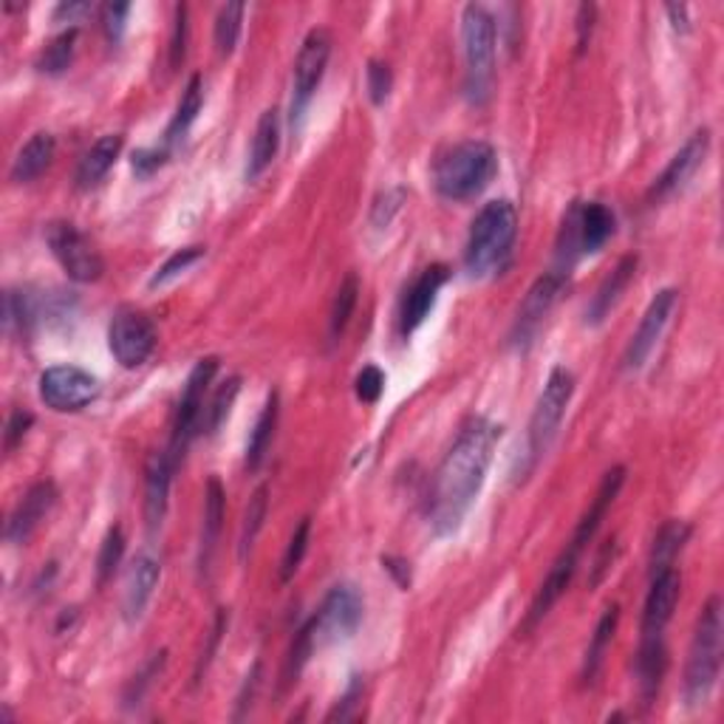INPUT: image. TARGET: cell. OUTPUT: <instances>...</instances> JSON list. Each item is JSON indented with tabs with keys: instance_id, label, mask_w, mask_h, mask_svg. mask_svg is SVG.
Here are the masks:
<instances>
[{
	"instance_id": "obj_1",
	"label": "cell",
	"mask_w": 724,
	"mask_h": 724,
	"mask_svg": "<svg viewBox=\"0 0 724 724\" xmlns=\"http://www.w3.org/2000/svg\"><path fill=\"white\" fill-rule=\"evenodd\" d=\"M499 439L501 424L484 417L470 419L459 430V437L439 464L433 487H430L428 518L439 535L455 533L462 526L464 515L484 487Z\"/></svg>"
},
{
	"instance_id": "obj_2",
	"label": "cell",
	"mask_w": 724,
	"mask_h": 724,
	"mask_svg": "<svg viewBox=\"0 0 724 724\" xmlns=\"http://www.w3.org/2000/svg\"><path fill=\"white\" fill-rule=\"evenodd\" d=\"M518 241V210L510 199L490 201L479 210L470 224L468 244H464V270L470 277L495 275L513 258Z\"/></svg>"
},
{
	"instance_id": "obj_3",
	"label": "cell",
	"mask_w": 724,
	"mask_h": 724,
	"mask_svg": "<svg viewBox=\"0 0 724 724\" xmlns=\"http://www.w3.org/2000/svg\"><path fill=\"white\" fill-rule=\"evenodd\" d=\"M499 174V154L490 141H459L433 165V187L442 199L464 201L479 196Z\"/></svg>"
},
{
	"instance_id": "obj_4",
	"label": "cell",
	"mask_w": 724,
	"mask_h": 724,
	"mask_svg": "<svg viewBox=\"0 0 724 724\" xmlns=\"http://www.w3.org/2000/svg\"><path fill=\"white\" fill-rule=\"evenodd\" d=\"M495 40L499 23L493 12L481 3H470L462 12L464 43V94L473 105H484L495 85Z\"/></svg>"
},
{
	"instance_id": "obj_5",
	"label": "cell",
	"mask_w": 724,
	"mask_h": 724,
	"mask_svg": "<svg viewBox=\"0 0 724 724\" xmlns=\"http://www.w3.org/2000/svg\"><path fill=\"white\" fill-rule=\"evenodd\" d=\"M722 600L711 597L696 620L691 651L685 665V702L688 707H702L711 699L722 668Z\"/></svg>"
},
{
	"instance_id": "obj_6",
	"label": "cell",
	"mask_w": 724,
	"mask_h": 724,
	"mask_svg": "<svg viewBox=\"0 0 724 724\" xmlns=\"http://www.w3.org/2000/svg\"><path fill=\"white\" fill-rule=\"evenodd\" d=\"M615 212L600 201H571L558 232V250H555L558 266H555V272L569 275L580 258L600 252L615 235Z\"/></svg>"
},
{
	"instance_id": "obj_7",
	"label": "cell",
	"mask_w": 724,
	"mask_h": 724,
	"mask_svg": "<svg viewBox=\"0 0 724 724\" xmlns=\"http://www.w3.org/2000/svg\"><path fill=\"white\" fill-rule=\"evenodd\" d=\"M575 394V377L564 366L552 368L544 391L535 402L533 419H529V433H526V453H529V470L549 453L552 442L558 439V430L564 424L566 408Z\"/></svg>"
},
{
	"instance_id": "obj_8",
	"label": "cell",
	"mask_w": 724,
	"mask_h": 724,
	"mask_svg": "<svg viewBox=\"0 0 724 724\" xmlns=\"http://www.w3.org/2000/svg\"><path fill=\"white\" fill-rule=\"evenodd\" d=\"M332 32L323 27L312 29L303 40L301 52L295 60V77H292V103H288V128L292 134H301L306 111L315 99V91L326 74L328 57H332Z\"/></svg>"
},
{
	"instance_id": "obj_9",
	"label": "cell",
	"mask_w": 724,
	"mask_h": 724,
	"mask_svg": "<svg viewBox=\"0 0 724 724\" xmlns=\"http://www.w3.org/2000/svg\"><path fill=\"white\" fill-rule=\"evenodd\" d=\"M216 374H219V357H204L192 366L190 377H187L185 391H181V399H179V408H176L174 437H170V448H167V453H170V459L176 462V468H179V462L185 459L192 437L199 433L201 417H204V408H207L204 397L207 391H210V382Z\"/></svg>"
},
{
	"instance_id": "obj_10",
	"label": "cell",
	"mask_w": 724,
	"mask_h": 724,
	"mask_svg": "<svg viewBox=\"0 0 724 724\" xmlns=\"http://www.w3.org/2000/svg\"><path fill=\"white\" fill-rule=\"evenodd\" d=\"M45 244L57 258L65 275L77 283H96L105 272L103 255L71 221H52L45 227Z\"/></svg>"
},
{
	"instance_id": "obj_11",
	"label": "cell",
	"mask_w": 724,
	"mask_h": 724,
	"mask_svg": "<svg viewBox=\"0 0 724 724\" xmlns=\"http://www.w3.org/2000/svg\"><path fill=\"white\" fill-rule=\"evenodd\" d=\"M108 346L123 368H139L156 348V326L141 308H116L108 326Z\"/></svg>"
},
{
	"instance_id": "obj_12",
	"label": "cell",
	"mask_w": 724,
	"mask_h": 724,
	"mask_svg": "<svg viewBox=\"0 0 724 724\" xmlns=\"http://www.w3.org/2000/svg\"><path fill=\"white\" fill-rule=\"evenodd\" d=\"M99 397V382L94 374L77 366H52L40 374V399L45 408L57 413H74L83 410Z\"/></svg>"
},
{
	"instance_id": "obj_13",
	"label": "cell",
	"mask_w": 724,
	"mask_h": 724,
	"mask_svg": "<svg viewBox=\"0 0 724 724\" xmlns=\"http://www.w3.org/2000/svg\"><path fill=\"white\" fill-rule=\"evenodd\" d=\"M363 611H366V602H363V595H359L357 586H334V589L323 597L321 611L312 617L317 629V642L348 640V637L359 629Z\"/></svg>"
},
{
	"instance_id": "obj_14",
	"label": "cell",
	"mask_w": 724,
	"mask_h": 724,
	"mask_svg": "<svg viewBox=\"0 0 724 724\" xmlns=\"http://www.w3.org/2000/svg\"><path fill=\"white\" fill-rule=\"evenodd\" d=\"M676 297H680L676 288H662V292L654 295V301L648 303L646 315H642L640 326L631 334L626 354H622V371H640V368L646 366V359L651 357V351L657 348L668 321H671L673 308H676Z\"/></svg>"
},
{
	"instance_id": "obj_15",
	"label": "cell",
	"mask_w": 724,
	"mask_h": 724,
	"mask_svg": "<svg viewBox=\"0 0 724 724\" xmlns=\"http://www.w3.org/2000/svg\"><path fill=\"white\" fill-rule=\"evenodd\" d=\"M566 277L569 275H560V272L552 270L533 283V288H529L524 301H521L518 317H515V323H513V334H510L513 346L524 348L533 343V337L538 334L541 323L546 321V315L552 312V306L558 303L560 292H564V286H566Z\"/></svg>"
},
{
	"instance_id": "obj_16",
	"label": "cell",
	"mask_w": 724,
	"mask_h": 724,
	"mask_svg": "<svg viewBox=\"0 0 724 724\" xmlns=\"http://www.w3.org/2000/svg\"><path fill=\"white\" fill-rule=\"evenodd\" d=\"M707 150H711V130L702 128L696 130V134H693L691 139L676 150V154H673V159L668 161V167L660 174V179H657L654 185H651V190H648V199L662 201L668 199V196H673L676 190H682V187L696 176L699 167L705 165Z\"/></svg>"
},
{
	"instance_id": "obj_17",
	"label": "cell",
	"mask_w": 724,
	"mask_h": 724,
	"mask_svg": "<svg viewBox=\"0 0 724 724\" xmlns=\"http://www.w3.org/2000/svg\"><path fill=\"white\" fill-rule=\"evenodd\" d=\"M450 281V266L444 263H433L428 270H422V275L410 283L408 292L402 297V308H399V334L402 337H410L424 323V317L430 315V308L437 303L439 288Z\"/></svg>"
},
{
	"instance_id": "obj_18",
	"label": "cell",
	"mask_w": 724,
	"mask_h": 724,
	"mask_svg": "<svg viewBox=\"0 0 724 724\" xmlns=\"http://www.w3.org/2000/svg\"><path fill=\"white\" fill-rule=\"evenodd\" d=\"M57 504V487L52 481H38L34 487H29V493L23 495L14 513L9 515L7 521V541L9 544H29L38 526L43 524L45 515L52 513V506Z\"/></svg>"
},
{
	"instance_id": "obj_19",
	"label": "cell",
	"mask_w": 724,
	"mask_h": 724,
	"mask_svg": "<svg viewBox=\"0 0 724 724\" xmlns=\"http://www.w3.org/2000/svg\"><path fill=\"white\" fill-rule=\"evenodd\" d=\"M577 560H580V555H577V552L571 549V546H566V549L560 552L558 560L552 564V569H549V575H546V580H544V584H541V589H538V595H535L533 606H529V611H526L524 626H521V629H518L521 634L526 637V634H529V631L538 629V622L544 620L546 615H549L552 606H555V602L560 600V595H564L566 589H569L571 577H575V571H577Z\"/></svg>"
},
{
	"instance_id": "obj_20",
	"label": "cell",
	"mask_w": 724,
	"mask_h": 724,
	"mask_svg": "<svg viewBox=\"0 0 724 724\" xmlns=\"http://www.w3.org/2000/svg\"><path fill=\"white\" fill-rule=\"evenodd\" d=\"M176 462L170 453H154L148 459V470H145V526L148 533L156 535L165 524L167 501H170V484H174Z\"/></svg>"
},
{
	"instance_id": "obj_21",
	"label": "cell",
	"mask_w": 724,
	"mask_h": 724,
	"mask_svg": "<svg viewBox=\"0 0 724 724\" xmlns=\"http://www.w3.org/2000/svg\"><path fill=\"white\" fill-rule=\"evenodd\" d=\"M680 595L682 577L676 575V569H665L651 577V589H648L646 609H642V634H665Z\"/></svg>"
},
{
	"instance_id": "obj_22",
	"label": "cell",
	"mask_w": 724,
	"mask_h": 724,
	"mask_svg": "<svg viewBox=\"0 0 724 724\" xmlns=\"http://www.w3.org/2000/svg\"><path fill=\"white\" fill-rule=\"evenodd\" d=\"M161 564L150 555L141 552L130 564L128 577H125V591H123V617L125 622H139L145 609H148L150 597H154L156 584H159Z\"/></svg>"
},
{
	"instance_id": "obj_23",
	"label": "cell",
	"mask_w": 724,
	"mask_h": 724,
	"mask_svg": "<svg viewBox=\"0 0 724 724\" xmlns=\"http://www.w3.org/2000/svg\"><path fill=\"white\" fill-rule=\"evenodd\" d=\"M622 484H626V468H611L609 473L602 475L600 487H597L589 510L584 513V518H580V524H577L575 535H571L569 541V546L577 552V555H584L586 546L591 544V538H595L600 524L606 521V515H609L611 504H615V499L620 495Z\"/></svg>"
},
{
	"instance_id": "obj_24",
	"label": "cell",
	"mask_w": 724,
	"mask_h": 724,
	"mask_svg": "<svg viewBox=\"0 0 724 724\" xmlns=\"http://www.w3.org/2000/svg\"><path fill=\"white\" fill-rule=\"evenodd\" d=\"M637 682H640L642 707H651L660 696L662 680L668 671V646L665 634H642L640 651H637Z\"/></svg>"
},
{
	"instance_id": "obj_25",
	"label": "cell",
	"mask_w": 724,
	"mask_h": 724,
	"mask_svg": "<svg viewBox=\"0 0 724 724\" xmlns=\"http://www.w3.org/2000/svg\"><path fill=\"white\" fill-rule=\"evenodd\" d=\"M224 513H227V493L219 475H210L204 487V521H201V541H199V569L207 575L219 549L221 529H224Z\"/></svg>"
},
{
	"instance_id": "obj_26",
	"label": "cell",
	"mask_w": 724,
	"mask_h": 724,
	"mask_svg": "<svg viewBox=\"0 0 724 724\" xmlns=\"http://www.w3.org/2000/svg\"><path fill=\"white\" fill-rule=\"evenodd\" d=\"M637 263H640L637 255H626L620 258V263L611 270V275H606V281L600 283V288H597L595 297H591L589 308H586V323H589V326H600V323L611 315V308L620 303L622 292L634 281Z\"/></svg>"
},
{
	"instance_id": "obj_27",
	"label": "cell",
	"mask_w": 724,
	"mask_h": 724,
	"mask_svg": "<svg viewBox=\"0 0 724 724\" xmlns=\"http://www.w3.org/2000/svg\"><path fill=\"white\" fill-rule=\"evenodd\" d=\"M277 148H281V116H277L275 108L263 111L261 119H258L255 136H252V148L250 159H246V181H255L258 176H263L270 170V165L275 161Z\"/></svg>"
},
{
	"instance_id": "obj_28",
	"label": "cell",
	"mask_w": 724,
	"mask_h": 724,
	"mask_svg": "<svg viewBox=\"0 0 724 724\" xmlns=\"http://www.w3.org/2000/svg\"><path fill=\"white\" fill-rule=\"evenodd\" d=\"M119 150H123V136L119 134L99 136V139L85 150L83 159H80L77 165V176H74V181H77L80 190H91L94 185H99V181L108 176L111 167H114V161L119 159Z\"/></svg>"
},
{
	"instance_id": "obj_29",
	"label": "cell",
	"mask_w": 724,
	"mask_h": 724,
	"mask_svg": "<svg viewBox=\"0 0 724 724\" xmlns=\"http://www.w3.org/2000/svg\"><path fill=\"white\" fill-rule=\"evenodd\" d=\"M54 154H57V141H54L52 134H34L32 139L18 150L12 161V170H9V179L18 181V185H27V181H34L38 176H43L52 165Z\"/></svg>"
},
{
	"instance_id": "obj_30",
	"label": "cell",
	"mask_w": 724,
	"mask_h": 724,
	"mask_svg": "<svg viewBox=\"0 0 724 724\" xmlns=\"http://www.w3.org/2000/svg\"><path fill=\"white\" fill-rule=\"evenodd\" d=\"M201 105H204V85H201L199 74H192L185 94H181L179 108H176L174 119H170V125H167L165 130V148H174V145H179V141L185 139L187 130L192 128V123L199 119Z\"/></svg>"
},
{
	"instance_id": "obj_31",
	"label": "cell",
	"mask_w": 724,
	"mask_h": 724,
	"mask_svg": "<svg viewBox=\"0 0 724 724\" xmlns=\"http://www.w3.org/2000/svg\"><path fill=\"white\" fill-rule=\"evenodd\" d=\"M617 626H620V606L611 602L609 609L602 611L595 634H591L589 651H586V660H584L586 685H591V682L597 680V673H600V668H602V660H606V651H609L611 640H615V634H617Z\"/></svg>"
},
{
	"instance_id": "obj_32",
	"label": "cell",
	"mask_w": 724,
	"mask_h": 724,
	"mask_svg": "<svg viewBox=\"0 0 724 724\" xmlns=\"http://www.w3.org/2000/svg\"><path fill=\"white\" fill-rule=\"evenodd\" d=\"M688 538H691V526L685 521H668L662 526L654 538V549H651V566H648L651 577L665 569H673V560L682 552V546L688 544Z\"/></svg>"
},
{
	"instance_id": "obj_33",
	"label": "cell",
	"mask_w": 724,
	"mask_h": 724,
	"mask_svg": "<svg viewBox=\"0 0 724 724\" xmlns=\"http://www.w3.org/2000/svg\"><path fill=\"white\" fill-rule=\"evenodd\" d=\"M275 428H277V394H270L266 405H263L261 417H258L255 428L250 433V442H246V470H258L266 459L272 448V439H275Z\"/></svg>"
},
{
	"instance_id": "obj_34",
	"label": "cell",
	"mask_w": 724,
	"mask_h": 724,
	"mask_svg": "<svg viewBox=\"0 0 724 724\" xmlns=\"http://www.w3.org/2000/svg\"><path fill=\"white\" fill-rule=\"evenodd\" d=\"M315 646H317L315 620H308L303 629H297L295 640H292V646H288L286 662H283V671H281V691L295 685L297 676H301L303 668H306V662L312 660V654H315Z\"/></svg>"
},
{
	"instance_id": "obj_35",
	"label": "cell",
	"mask_w": 724,
	"mask_h": 724,
	"mask_svg": "<svg viewBox=\"0 0 724 724\" xmlns=\"http://www.w3.org/2000/svg\"><path fill=\"white\" fill-rule=\"evenodd\" d=\"M359 301V277L354 272H348L343 277L340 288H337V295H334L332 303V315H328V343H337L343 337V332L351 323L354 308H357Z\"/></svg>"
},
{
	"instance_id": "obj_36",
	"label": "cell",
	"mask_w": 724,
	"mask_h": 724,
	"mask_svg": "<svg viewBox=\"0 0 724 724\" xmlns=\"http://www.w3.org/2000/svg\"><path fill=\"white\" fill-rule=\"evenodd\" d=\"M266 510H270V487L261 484V487L252 493L250 504H246L244 524H241V538H238V558L246 560L250 558L252 546H255L258 535L263 529V521H266Z\"/></svg>"
},
{
	"instance_id": "obj_37",
	"label": "cell",
	"mask_w": 724,
	"mask_h": 724,
	"mask_svg": "<svg viewBox=\"0 0 724 724\" xmlns=\"http://www.w3.org/2000/svg\"><path fill=\"white\" fill-rule=\"evenodd\" d=\"M238 394H241V377H230L221 382L216 397H212L210 405L204 408V417H201V430H204L207 437H216V433H219V428L227 422V417H230Z\"/></svg>"
},
{
	"instance_id": "obj_38",
	"label": "cell",
	"mask_w": 724,
	"mask_h": 724,
	"mask_svg": "<svg viewBox=\"0 0 724 724\" xmlns=\"http://www.w3.org/2000/svg\"><path fill=\"white\" fill-rule=\"evenodd\" d=\"M77 38H80L77 29H69V32L57 34L54 40H49L38 57V69L43 71V74H63V71L71 65V60H74Z\"/></svg>"
},
{
	"instance_id": "obj_39",
	"label": "cell",
	"mask_w": 724,
	"mask_h": 724,
	"mask_svg": "<svg viewBox=\"0 0 724 724\" xmlns=\"http://www.w3.org/2000/svg\"><path fill=\"white\" fill-rule=\"evenodd\" d=\"M244 3H227V7L219 9V18H216V49H219L221 57H230L235 52L241 27H244Z\"/></svg>"
},
{
	"instance_id": "obj_40",
	"label": "cell",
	"mask_w": 724,
	"mask_h": 724,
	"mask_svg": "<svg viewBox=\"0 0 724 724\" xmlns=\"http://www.w3.org/2000/svg\"><path fill=\"white\" fill-rule=\"evenodd\" d=\"M125 555V533L123 526H111L105 533L103 546H99V555H96V584L105 586L114 577L116 566L123 564Z\"/></svg>"
},
{
	"instance_id": "obj_41",
	"label": "cell",
	"mask_w": 724,
	"mask_h": 724,
	"mask_svg": "<svg viewBox=\"0 0 724 724\" xmlns=\"http://www.w3.org/2000/svg\"><path fill=\"white\" fill-rule=\"evenodd\" d=\"M308 533H312V518H303L301 524L295 526L292 538H288L286 552H283L281 584H288V580L297 575V569H301L303 558H306V549H308Z\"/></svg>"
},
{
	"instance_id": "obj_42",
	"label": "cell",
	"mask_w": 724,
	"mask_h": 724,
	"mask_svg": "<svg viewBox=\"0 0 724 724\" xmlns=\"http://www.w3.org/2000/svg\"><path fill=\"white\" fill-rule=\"evenodd\" d=\"M204 252H207L204 246H185V250L174 252V255L167 258V261L161 263L159 270H156V275L150 277V288L165 286L167 281H174L176 275H181V272H185V270H190L192 263L201 261V258H204Z\"/></svg>"
},
{
	"instance_id": "obj_43",
	"label": "cell",
	"mask_w": 724,
	"mask_h": 724,
	"mask_svg": "<svg viewBox=\"0 0 724 724\" xmlns=\"http://www.w3.org/2000/svg\"><path fill=\"white\" fill-rule=\"evenodd\" d=\"M366 77H368V94H371V103L382 105L394 88V74L391 69H388V63H382V60H371V63H368Z\"/></svg>"
},
{
	"instance_id": "obj_44",
	"label": "cell",
	"mask_w": 724,
	"mask_h": 724,
	"mask_svg": "<svg viewBox=\"0 0 724 724\" xmlns=\"http://www.w3.org/2000/svg\"><path fill=\"white\" fill-rule=\"evenodd\" d=\"M354 391H357L359 402L374 405L385 391V374L379 371L377 366H366L357 374V382H354Z\"/></svg>"
},
{
	"instance_id": "obj_45",
	"label": "cell",
	"mask_w": 724,
	"mask_h": 724,
	"mask_svg": "<svg viewBox=\"0 0 724 724\" xmlns=\"http://www.w3.org/2000/svg\"><path fill=\"white\" fill-rule=\"evenodd\" d=\"M130 9H134L130 3H105L103 7V29L114 45L125 38Z\"/></svg>"
},
{
	"instance_id": "obj_46",
	"label": "cell",
	"mask_w": 724,
	"mask_h": 724,
	"mask_svg": "<svg viewBox=\"0 0 724 724\" xmlns=\"http://www.w3.org/2000/svg\"><path fill=\"white\" fill-rule=\"evenodd\" d=\"M167 159H170V148L161 145V148L136 150L134 159H130V165H134V174L139 176V179H150L156 170H161V167L167 165Z\"/></svg>"
},
{
	"instance_id": "obj_47",
	"label": "cell",
	"mask_w": 724,
	"mask_h": 724,
	"mask_svg": "<svg viewBox=\"0 0 724 724\" xmlns=\"http://www.w3.org/2000/svg\"><path fill=\"white\" fill-rule=\"evenodd\" d=\"M161 665H165V651H161V654H154V660H150L148 665L141 668L139 676H134L128 693H125V702H128V705H139V699L145 696V691H148V688L154 685L156 676H159Z\"/></svg>"
},
{
	"instance_id": "obj_48",
	"label": "cell",
	"mask_w": 724,
	"mask_h": 724,
	"mask_svg": "<svg viewBox=\"0 0 724 724\" xmlns=\"http://www.w3.org/2000/svg\"><path fill=\"white\" fill-rule=\"evenodd\" d=\"M187 52V7H176L174 40H170V65L179 69Z\"/></svg>"
},
{
	"instance_id": "obj_49",
	"label": "cell",
	"mask_w": 724,
	"mask_h": 724,
	"mask_svg": "<svg viewBox=\"0 0 724 724\" xmlns=\"http://www.w3.org/2000/svg\"><path fill=\"white\" fill-rule=\"evenodd\" d=\"M359 699H363V682L354 676V682L348 685V691L343 693L340 702H337V705H334V711L326 716L328 722H337V718H340V722H348V718H354V707H357Z\"/></svg>"
},
{
	"instance_id": "obj_50",
	"label": "cell",
	"mask_w": 724,
	"mask_h": 724,
	"mask_svg": "<svg viewBox=\"0 0 724 724\" xmlns=\"http://www.w3.org/2000/svg\"><path fill=\"white\" fill-rule=\"evenodd\" d=\"M402 199H405V190H399V187H397V190H388L385 196H379L377 204H374V216H371L374 224L388 227V221H391L394 212L399 210Z\"/></svg>"
},
{
	"instance_id": "obj_51",
	"label": "cell",
	"mask_w": 724,
	"mask_h": 724,
	"mask_svg": "<svg viewBox=\"0 0 724 724\" xmlns=\"http://www.w3.org/2000/svg\"><path fill=\"white\" fill-rule=\"evenodd\" d=\"M258 685H261V662H255L252 665V671L246 673L244 685H241V693H238V711H235V722H241V718L246 716V711L252 707V699H255V691Z\"/></svg>"
},
{
	"instance_id": "obj_52",
	"label": "cell",
	"mask_w": 724,
	"mask_h": 724,
	"mask_svg": "<svg viewBox=\"0 0 724 724\" xmlns=\"http://www.w3.org/2000/svg\"><path fill=\"white\" fill-rule=\"evenodd\" d=\"M32 424H34V417L29 413V410H14L7 424V448L12 450L20 439L27 437V430L32 428Z\"/></svg>"
},
{
	"instance_id": "obj_53",
	"label": "cell",
	"mask_w": 724,
	"mask_h": 724,
	"mask_svg": "<svg viewBox=\"0 0 724 724\" xmlns=\"http://www.w3.org/2000/svg\"><path fill=\"white\" fill-rule=\"evenodd\" d=\"M224 629H227V611H219V617H216V626H212L210 646H207L204 657H201L199 668H196V682H201V671H207V665H210V660H212V654H216V648H219Z\"/></svg>"
},
{
	"instance_id": "obj_54",
	"label": "cell",
	"mask_w": 724,
	"mask_h": 724,
	"mask_svg": "<svg viewBox=\"0 0 724 724\" xmlns=\"http://www.w3.org/2000/svg\"><path fill=\"white\" fill-rule=\"evenodd\" d=\"M615 552H617V541L609 538L606 544H602L600 555H597L595 560V569H591V577H589V586L595 589L597 584H600L602 577H606V571L611 569V560H615Z\"/></svg>"
},
{
	"instance_id": "obj_55",
	"label": "cell",
	"mask_w": 724,
	"mask_h": 724,
	"mask_svg": "<svg viewBox=\"0 0 724 724\" xmlns=\"http://www.w3.org/2000/svg\"><path fill=\"white\" fill-rule=\"evenodd\" d=\"M595 14L597 9L589 7V3H584V7L577 9V49L584 52L586 43H589L591 38V29H595Z\"/></svg>"
},
{
	"instance_id": "obj_56",
	"label": "cell",
	"mask_w": 724,
	"mask_h": 724,
	"mask_svg": "<svg viewBox=\"0 0 724 724\" xmlns=\"http://www.w3.org/2000/svg\"><path fill=\"white\" fill-rule=\"evenodd\" d=\"M665 12H668V18H671L673 32H680V34L691 32V18H688L685 3H671V7H665Z\"/></svg>"
},
{
	"instance_id": "obj_57",
	"label": "cell",
	"mask_w": 724,
	"mask_h": 724,
	"mask_svg": "<svg viewBox=\"0 0 724 724\" xmlns=\"http://www.w3.org/2000/svg\"><path fill=\"white\" fill-rule=\"evenodd\" d=\"M91 12V3H60L54 20H65V23H77L80 18Z\"/></svg>"
},
{
	"instance_id": "obj_58",
	"label": "cell",
	"mask_w": 724,
	"mask_h": 724,
	"mask_svg": "<svg viewBox=\"0 0 724 724\" xmlns=\"http://www.w3.org/2000/svg\"><path fill=\"white\" fill-rule=\"evenodd\" d=\"M382 566L391 571L394 577H397V584L402 586V589H408V586H410V569H408V564H405L402 558H382Z\"/></svg>"
}]
</instances>
